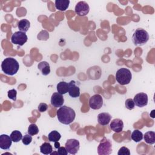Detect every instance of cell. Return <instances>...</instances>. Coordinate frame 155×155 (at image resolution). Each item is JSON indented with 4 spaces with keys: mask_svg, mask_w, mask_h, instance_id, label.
Returning <instances> with one entry per match:
<instances>
[{
    "mask_svg": "<svg viewBox=\"0 0 155 155\" xmlns=\"http://www.w3.org/2000/svg\"><path fill=\"white\" fill-rule=\"evenodd\" d=\"M133 101L137 107H145L148 104V95L144 93H137L134 96Z\"/></svg>",
    "mask_w": 155,
    "mask_h": 155,
    "instance_id": "obj_10",
    "label": "cell"
},
{
    "mask_svg": "<svg viewBox=\"0 0 155 155\" xmlns=\"http://www.w3.org/2000/svg\"><path fill=\"white\" fill-rule=\"evenodd\" d=\"M111 119V116L108 113H101L97 116L98 123L102 126L108 125L110 122Z\"/></svg>",
    "mask_w": 155,
    "mask_h": 155,
    "instance_id": "obj_15",
    "label": "cell"
},
{
    "mask_svg": "<svg viewBox=\"0 0 155 155\" xmlns=\"http://www.w3.org/2000/svg\"><path fill=\"white\" fill-rule=\"evenodd\" d=\"M131 139L135 142H139L143 139V134L139 130H134L131 136Z\"/></svg>",
    "mask_w": 155,
    "mask_h": 155,
    "instance_id": "obj_23",
    "label": "cell"
},
{
    "mask_svg": "<svg viewBox=\"0 0 155 155\" xmlns=\"http://www.w3.org/2000/svg\"><path fill=\"white\" fill-rule=\"evenodd\" d=\"M50 102L51 105L55 108L62 107L64 102V99L62 94H61L58 92L53 93L51 97Z\"/></svg>",
    "mask_w": 155,
    "mask_h": 155,
    "instance_id": "obj_11",
    "label": "cell"
},
{
    "mask_svg": "<svg viewBox=\"0 0 155 155\" xmlns=\"http://www.w3.org/2000/svg\"><path fill=\"white\" fill-rule=\"evenodd\" d=\"M145 142L148 144L153 145L155 143V133L153 131H148L146 132L143 136Z\"/></svg>",
    "mask_w": 155,
    "mask_h": 155,
    "instance_id": "obj_19",
    "label": "cell"
},
{
    "mask_svg": "<svg viewBox=\"0 0 155 155\" xmlns=\"http://www.w3.org/2000/svg\"><path fill=\"white\" fill-rule=\"evenodd\" d=\"M32 141V136L29 134H26L24 136H23L22 139V143L25 145H29Z\"/></svg>",
    "mask_w": 155,
    "mask_h": 155,
    "instance_id": "obj_26",
    "label": "cell"
},
{
    "mask_svg": "<svg viewBox=\"0 0 155 155\" xmlns=\"http://www.w3.org/2000/svg\"><path fill=\"white\" fill-rule=\"evenodd\" d=\"M148 40V33L145 30L141 28L136 29L132 36V41L135 45H143L146 44Z\"/></svg>",
    "mask_w": 155,
    "mask_h": 155,
    "instance_id": "obj_3",
    "label": "cell"
},
{
    "mask_svg": "<svg viewBox=\"0 0 155 155\" xmlns=\"http://www.w3.org/2000/svg\"><path fill=\"white\" fill-rule=\"evenodd\" d=\"M12 143L10 136L7 134H1L0 136V148L2 150L10 149Z\"/></svg>",
    "mask_w": 155,
    "mask_h": 155,
    "instance_id": "obj_13",
    "label": "cell"
},
{
    "mask_svg": "<svg viewBox=\"0 0 155 155\" xmlns=\"http://www.w3.org/2000/svg\"><path fill=\"white\" fill-rule=\"evenodd\" d=\"M112 152V143L110 139L104 138L97 147V153L99 155H109Z\"/></svg>",
    "mask_w": 155,
    "mask_h": 155,
    "instance_id": "obj_5",
    "label": "cell"
},
{
    "mask_svg": "<svg viewBox=\"0 0 155 155\" xmlns=\"http://www.w3.org/2000/svg\"><path fill=\"white\" fill-rule=\"evenodd\" d=\"M30 27V21L25 19L20 20L18 24V27L19 31L24 32V33L27 32L28 30Z\"/></svg>",
    "mask_w": 155,
    "mask_h": 155,
    "instance_id": "obj_18",
    "label": "cell"
},
{
    "mask_svg": "<svg viewBox=\"0 0 155 155\" xmlns=\"http://www.w3.org/2000/svg\"><path fill=\"white\" fill-rule=\"evenodd\" d=\"M16 95H17V91L15 89H12L8 91L7 96L10 99H12L14 101H16Z\"/></svg>",
    "mask_w": 155,
    "mask_h": 155,
    "instance_id": "obj_28",
    "label": "cell"
},
{
    "mask_svg": "<svg viewBox=\"0 0 155 155\" xmlns=\"http://www.w3.org/2000/svg\"><path fill=\"white\" fill-rule=\"evenodd\" d=\"M56 114L58 120L65 125H68L73 122L76 116L74 110L66 105L61 107L57 110Z\"/></svg>",
    "mask_w": 155,
    "mask_h": 155,
    "instance_id": "obj_1",
    "label": "cell"
},
{
    "mask_svg": "<svg viewBox=\"0 0 155 155\" xmlns=\"http://www.w3.org/2000/svg\"><path fill=\"white\" fill-rule=\"evenodd\" d=\"M103 105V98L98 94L92 96L89 99V106L93 110H99Z\"/></svg>",
    "mask_w": 155,
    "mask_h": 155,
    "instance_id": "obj_9",
    "label": "cell"
},
{
    "mask_svg": "<svg viewBox=\"0 0 155 155\" xmlns=\"http://www.w3.org/2000/svg\"><path fill=\"white\" fill-rule=\"evenodd\" d=\"M27 39L28 37L25 33L21 31L15 32L11 37V42L19 46H22L27 41Z\"/></svg>",
    "mask_w": 155,
    "mask_h": 155,
    "instance_id": "obj_6",
    "label": "cell"
},
{
    "mask_svg": "<svg viewBox=\"0 0 155 155\" xmlns=\"http://www.w3.org/2000/svg\"><path fill=\"white\" fill-rule=\"evenodd\" d=\"M19 68V62L15 58L8 57L5 58L1 63V70L7 75L15 74Z\"/></svg>",
    "mask_w": 155,
    "mask_h": 155,
    "instance_id": "obj_2",
    "label": "cell"
},
{
    "mask_svg": "<svg viewBox=\"0 0 155 155\" xmlns=\"http://www.w3.org/2000/svg\"><path fill=\"white\" fill-rule=\"evenodd\" d=\"M48 109V105L45 103H40L38 107V110L39 112L42 113Z\"/></svg>",
    "mask_w": 155,
    "mask_h": 155,
    "instance_id": "obj_30",
    "label": "cell"
},
{
    "mask_svg": "<svg viewBox=\"0 0 155 155\" xmlns=\"http://www.w3.org/2000/svg\"><path fill=\"white\" fill-rule=\"evenodd\" d=\"M53 148L50 143L44 142L40 146V151L41 153L48 155L52 153Z\"/></svg>",
    "mask_w": 155,
    "mask_h": 155,
    "instance_id": "obj_21",
    "label": "cell"
},
{
    "mask_svg": "<svg viewBox=\"0 0 155 155\" xmlns=\"http://www.w3.org/2000/svg\"><path fill=\"white\" fill-rule=\"evenodd\" d=\"M65 147L68 153L71 154H75L79 150L80 143L79 140L75 139H70L67 140Z\"/></svg>",
    "mask_w": 155,
    "mask_h": 155,
    "instance_id": "obj_7",
    "label": "cell"
},
{
    "mask_svg": "<svg viewBox=\"0 0 155 155\" xmlns=\"http://www.w3.org/2000/svg\"><path fill=\"white\" fill-rule=\"evenodd\" d=\"M75 13L79 16H86L89 11L90 7L88 4L85 1H79L75 6Z\"/></svg>",
    "mask_w": 155,
    "mask_h": 155,
    "instance_id": "obj_8",
    "label": "cell"
},
{
    "mask_svg": "<svg viewBox=\"0 0 155 155\" xmlns=\"http://www.w3.org/2000/svg\"><path fill=\"white\" fill-rule=\"evenodd\" d=\"M61 137V134L56 130H53L51 131L48 136V138L49 141L53 142H58Z\"/></svg>",
    "mask_w": 155,
    "mask_h": 155,
    "instance_id": "obj_22",
    "label": "cell"
},
{
    "mask_svg": "<svg viewBox=\"0 0 155 155\" xmlns=\"http://www.w3.org/2000/svg\"><path fill=\"white\" fill-rule=\"evenodd\" d=\"M55 7L59 11L66 10L70 4L69 0H56L54 2Z\"/></svg>",
    "mask_w": 155,
    "mask_h": 155,
    "instance_id": "obj_17",
    "label": "cell"
},
{
    "mask_svg": "<svg viewBox=\"0 0 155 155\" xmlns=\"http://www.w3.org/2000/svg\"><path fill=\"white\" fill-rule=\"evenodd\" d=\"M115 76L117 82L119 84L124 85H127L130 82L132 78V74L129 69L121 68L116 71Z\"/></svg>",
    "mask_w": 155,
    "mask_h": 155,
    "instance_id": "obj_4",
    "label": "cell"
},
{
    "mask_svg": "<svg viewBox=\"0 0 155 155\" xmlns=\"http://www.w3.org/2000/svg\"><path fill=\"white\" fill-rule=\"evenodd\" d=\"M28 134H30L31 136H34L37 134L39 133V129L38 126L35 124H30L27 130Z\"/></svg>",
    "mask_w": 155,
    "mask_h": 155,
    "instance_id": "obj_25",
    "label": "cell"
},
{
    "mask_svg": "<svg viewBox=\"0 0 155 155\" xmlns=\"http://www.w3.org/2000/svg\"><path fill=\"white\" fill-rule=\"evenodd\" d=\"M118 155H130V150L125 147H122L117 153Z\"/></svg>",
    "mask_w": 155,
    "mask_h": 155,
    "instance_id": "obj_29",
    "label": "cell"
},
{
    "mask_svg": "<svg viewBox=\"0 0 155 155\" xmlns=\"http://www.w3.org/2000/svg\"><path fill=\"white\" fill-rule=\"evenodd\" d=\"M57 152L59 155H67L68 154V152L65 147H59L58 148Z\"/></svg>",
    "mask_w": 155,
    "mask_h": 155,
    "instance_id": "obj_31",
    "label": "cell"
},
{
    "mask_svg": "<svg viewBox=\"0 0 155 155\" xmlns=\"http://www.w3.org/2000/svg\"><path fill=\"white\" fill-rule=\"evenodd\" d=\"M124 128L123 121L120 119H114L110 123V128L116 133H120Z\"/></svg>",
    "mask_w": 155,
    "mask_h": 155,
    "instance_id": "obj_14",
    "label": "cell"
},
{
    "mask_svg": "<svg viewBox=\"0 0 155 155\" xmlns=\"http://www.w3.org/2000/svg\"><path fill=\"white\" fill-rule=\"evenodd\" d=\"M68 94L73 98H76L80 95V88L76 85L74 81H71L68 83Z\"/></svg>",
    "mask_w": 155,
    "mask_h": 155,
    "instance_id": "obj_12",
    "label": "cell"
},
{
    "mask_svg": "<svg viewBox=\"0 0 155 155\" xmlns=\"http://www.w3.org/2000/svg\"><path fill=\"white\" fill-rule=\"evenodd\" d=\"M38 68L44 76H47L50 73V64L46 61H42L38 64Z\"/></svg>",
    "mask_w": 155,
    "mask_h": 155,
    "instance_id": "obj_16",
    "label": "cell"
},
{
    "mask_svg": "<svg viewBox=\"0 0 155 155\" xmlns=\"http://www.w3.org/2000/svg\"><path fill=\"white\" fill-rule=\"evenodd\" d=\"M134 107H135V104H134V102L133 99L129 98L125 101V107L127 109L131 110L134 109Z\"/></svg>",
    "mask_w": 155,
    "mask_h": 155,
    "instance_id": "obj_27",
    "label": "cell"
},
{
    "mask_svg": "<svg viewBox=\"0 0 155 155\" xmlns=\"http://www.w3.org/2000/svg\"><path fill=\"white\" fill-rule=\"evenodd\" d=\"M57 91L61 94H65L68 91V84L64 81L59 82L56 85Z\"/></svg>",
    "mask_w": 155,
    "mask_h": 155,
    "instance_id": "obj_20",
    "label": "cell"
},
{
    "mask_svg": "<svg viewBox=\"0 0 155 155\" xmlns=\"http://www.w3.org/2000/svg\"><path fill=\"white\" fill-rule=\"evenodd\" d=\"M10 137L13 142H18L22 139V133L18 130H15L12 132L10 134Z\"/></svg>",
    "mask_w": 155,
    "mask_h": 155,
    "instance_id": "obj_24",
    "label": "cell"
},
{
    "mask_svg": "<svg viewBox=\"0 0 155 155\" xmlns=\"http://www.w3.org/2000/svg\"><path fill=\"white\" fill-rule=\"evenodd\" d=\"M60 147V143L59 142H54V148L58 149Z\"/></svg>",
    "mask_w": 155,
    "mask_h": 155,
    "instance_id": "obj_32",
    "label": "cell"
}]
</instances>
